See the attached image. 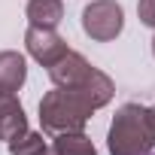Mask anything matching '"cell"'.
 I'll list each match as a JSON object with an SVG mask.
<instances>
[{"label":"cell","mask_w":155,"mask_h":155,"mask_svg":"<svg viewBox=\"0 0 155 155\" xmlns=\"http://www.w3.org/2000/svg\"><path fill=\"white\" fill-rule=\"evenodd\" d=\"M25 12L34 28H58L64 18V0H28Z\"/></svg>","instance_id":"52a82bcc"},{"label":"cell","mask_w":155,"mask_h":155,"mask_svg":"<svg viewBox=\"0 0 155 155\" xmlns=\"http://www.w3.org/2000/svg\"><path fill=\"white\" fill-rule=\"evenodd\" d=\"M110 155H146L155 149V125L149 119V107L122 104L113 116L107 134Z\"/></svg>","instance_id":"6da1fadb"},{"label":"cell","mask_w":155,"mask_h":155,"mask_svg":"<svg viewBox=\"0 0 155 155\" xmlns=\"http://www.w3.org/2000/svg\"><path fill=\"white\" fill-rule=\"evenodd\" d=\"M9 155H58V152L43 140V134H37V131L28 128L21 137L9 140Z\"/></svg>","instance_id":"9c48e42d"},{"label":"cell","mask_w":155,"mask_h":155,"mask_svg":"<svg viewBox=\"0 0 155 155\" xmlns=\"http://www.w3.org/2000/svg\"><path fill=\"white\" fill-rule=\"evenodd\" d=\"M94 107L73 88H52L40 101V125L49 137L64 131H85Z\"/></svg>","instance_id":"7a4b0ae2"},{"label":"cell","mask_w":155,"mask_h":155,"mask_svg":"<svg viewBox=\"0 0 155 155\" xmlns=\"http://www.w3.org/2000/svg\"><path fill=\"white\" fill-rule=\"evenodd\" d=\"M25 46H28V55L37 61V64H43V67H52L55 61H61L67 52H70V46H67V40L55 31V28H28V34H25Z\"/></svg>","instance_id":"277c9868"},{"label":"cell","mask_w":155,"mask_h":155,"mask_svg":"<svg viewBox=\"0 0 155 155\" xmlns=\"http://www.w3.org/2000/svg\"><path fill=\"white\" fill-rule=\"evenodd\" d=\"M137 18L146 28L155 31V0H140V3H137Z\"/></svg>","instance_id":"30bf717a"},{"label":"cell","mask_w":155,"mask_h":155,"mask_svg":"<svg viewBox=\"0 0 155 155\" xmlns=\"http://www.w3.org/2000/svg\"><path fill=\"white\" fill-rule=\"evenodd\" d=\"M146 155H155V152H146Z\"/></svg>","instance_id":"4fadbf2b"},{"label":"cell","mask_w":155,"mask_h":155,"mask_svg":"<svg viewBox=\"0 0 155 155\" xmlns=\"http://www.w3.org/2000/svg\"><path fill=\"white\" fill-rule=\"evenodd\" d=\"M125 28V12L116 0H91L82 9V31L94 43H110L122 34Z\"/></svg>","instance_id":"3957f363"},{"label":"cell","mask_w":155,"mask_h":155,"mask_svg":"<svg viewBox=\"0 0 155 155\" xmlns=\"http://www.w3.org/2000/svg\"><path fill=\"white\" fill-rule=\"evenodd\" d=\"M152 58H155V37H152Z\"/></svg>","instance_id":"7c38bea8"},{"label":"cell","mask_w":155,"mask_h":155,"mask_svg":"<svg viewBox=\"0 0 155 155\" xmlns=\"http://www.w3.org/2000/svg\"><path fill=\"white\" fill-rule=\"evenodd\" d=\"M28 131V116L25 107L18 104L15 94H0V140H15Z\"/></svg>","instance_id":"5b68a950"},{"label":"cell","mask_w":155,"mask_h":155,"mask_svg":"<svg viewBox=\"0 0 155 155\" xmlns=\"http://www.w3.org/2000/svg\"><path fill=\"white\" fill-rule=\"evenodd\" d=\"M149 119H152V125H155V104L149 107Z\"/></svg>","instance_id":"8fae6325"},{"label":"cell","mask_w":155,"mask_h":155,"mask_svg":"<svg viewBox=\"0 0 155 155\" xmlns=\"http://www.w3.org/2000/svg\"><path fill=\"white\" fill-rule=\"evenodd\" d=\"M52 149L58 155H97L91 137L85 131H64L52 137Z\"/></svg>","instance_id":"ba28073f"},{"label":"cell","mask_w":155,"mask_h":155,"mask_svg":"<svg viewBox=\"0 0 155 155\" xmlns=\"http://www.w3.org/2000/svg\"><path fill=\"white\" fill-rule=\"evenodd\" d=\"M28 79V61L21 52H0V94H15Z\"/></svg>","instance_id":"8992f818"}]
</instances>
